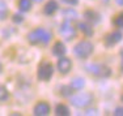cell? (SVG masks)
Returning <instances> with one entry per match:
<instances>
[{"mask_svg": "<svg viewBox=\"0 0 123 116\" xmlns=\"http://www.w3.org/2000/svg\"><path fill=\"white\" fill-rule=\"evenodd\" d=\"M51 38H52L51 31L42 29V28L36 29V30L30 31L28 34V40L31 44H47L51 40Z\"/></svg>", "mask_w": 123, "mask_h": 116, "instance_id": "cell-1", "label": "cell"}, {"mask_svg": "<svg viewBox=\"0 0 123 116\" xmlns=\"http://www.w3.org/2000/svg\"><path fill=\"white\" fill-rule=\"evenodd\" d=\"M93 44L89 40H81L74 47V54L75 56H77L79 59H86L92 55L93 52Z\"/></svg>", "mask_w": 123, "mask_h": 116, "instance_id": "cell-2", "label": "cell"}, {"mask_svg": "<svg viewBox=\"0 0 123 116\" xmlns=\"http://www.w3.org/2000/svg\"><path fill=\"white\" fill-rule=\"evenodd\" d=\"M86 71L89 72V73H92L93 76L96 77H109L111 74V69L109 66L104 65V64H89L85 66Z\"/></svg>", "mask_w": 123, "mask_h": 116, "instance_id": "cell-3", "label": "cell"}, {"mask_svg": "<svg viewBox=\"0 0 123 116\" xmlns=\"http://www.w3.org/2000/svg\"><path fill=\"white\" fill-rule=\"evenodd\" d=\"M93 100V95L89 94V93H80V94H76L75 97L71 98V103L74 104L75 107H79V108H84V107L89 106Z\"/></svg>", "mask_w": 123, "mask_h": 116, "instance_id": "cell-4", "label": "cell"}, {"mask_svg": "<svg viewBox=\"0 0 123 116\" xmlns=\"http://www.w3.org/2000/svg\"><path fill=\"white\" fill-rule=\"evenodd\" d=\"M60 35L63 37L66 40H72L76 37V29L74 25L71 24V21H64L60 25Z\"/></svg>", "mask_w": 123, "mask_h": 116, "instance_id": "cell-5", "label": "cell"}, {"mask_svg": "<svg viewBox=\"0 0 123 116\" xmlns=\"http://www.w3.org/2000/svg\"><path fill=\"white\" fill-rule=\"evenodd\" d=\"M52 73H54V66L50 64V63L45 61L38 68V78L41 81H49L52 77Z\"/></svg>", "mask_w": 123, "mask_h": 116, "instance_id": "cell-6", "label": "cell"}, {"mask_svg": "<svg viewBox=\"0 0 123 116\" xmlns=\"http://www.w3.org/2000/svg\"><path fill=\"white\" fill-rule=\"evenodd\" d=\"M123 38V34L121 31H113V33H110L109 35H106V38H105V44L107 46V47H111V46H115L117 43H119Z\"/></svg>", "mask_w": 123, "mask_h": 116, "instance_id": "cell-7", "label": "cell"}, {"mask_svg": "<svg viewBox=\"0 0 123 116\" xmlns=\"http://www.w3.org/2000/svg\"><path fill=\"white\" fill-rule=\"evenodd\" d=\"M71 68H72L71 59H68V57H60L59 61H58V71H59L60 73L66 74L71 71Z\"/></svg>", "mask_w": 123, "mask_h": 116, "instance_id": "cell-8", "label": "cell"}, {"mask_svg": "<svg viewBox=\"0 0 123 116\" xmlns=\"http://www.w3.org/2000/svg\"><path fill=\"white\" fill-rule=\"evenodd\" d=\"M50 114V106L46 102H39L34 107V115L37 116H46Z\"/></svg>", "mask_w": 123, "mask_h": 116, "instance_id": "cell-9", "label": "cell"}, {"mask_svg": "<svg viewBox=\"0 0 123 116\" xmlns=\"http://www.w3.org/2000/svg\"><path fill=\"white\" fill-rule=\"evenodd\" d=\"M58 8L59 7H58V3L55 0H49L46 3L45 8H43V12H45V14H47V16H51V14H54L58 11Z\"/></svg>", "mask_w": 123, "mask_h": 116, "instance_id": "cell-10", "label": "cell"}, {"mask_svg": "<svg viewBox=\"0 0 123 116\" xmlns=\"http://www.w3.org/2000/svg\"><path fill=\"white\" fill-rule=\"evenodd\" d=\"M77 28H79V30H80L83 34H85L86 37H92L93 35V29L88 22H79Z\"/></svg>", "mask_w": 123, "mask_h": 116, "instance_id": "cell-11", "label": "cell"}, {"mask_svg": "<svg viewBox=\"0 0 123 116\" xmlns=\"http://www.w3.org/2000/svg\"><path fill=\"white\" fill-rule=\"evenodd\" d=\"M66 46L63 44L62 42H56L54 44V47H52V54L55 55V56H58V57H62L64 54H66Z\"/></svg>", "mask_w": 123, "mask_h": 116, "instance_id": "cell-12", "label": "cell"}, {"mask_svg": "<svg viewBox=\"0 0 123 116\" xmlns=\"http://www.w3.org/2000/svg\"><path fill=\"white\" fill-rule=\"evenodd\" d=\"M84 17H85L86 21L92 22V24H98L99 22V14L94 11H86L84 13Z\"/></svg>", "mask_w": 123, "mask_h": 116, "instance_id": "cell-13", "label": "cell"}, {"mask_svg": "<svg viewBox=\"0 0 123 116\" xmlns=\"http://www.w3.org/2000/svg\"><path fill=\"white\" fill-rule=\"evenodd\" d=\"M84 86H85V81H84V78H81V77L74 78L72 82H71V88L74 89V90H81Z\"/></svg>", "mask_w": 123, "mask_h": 116, "instance_id": "cell-14", "label": "cell"}, {"mask_svg": "<svg viewBox=\"0 0 123 116\" xmlns=\"http://www.w3.org/2000/svg\"><path fill=\"white\" fill-rule=\"evenodd\" d=\"M55 114L58 116H68L69 115V108L66 104H58L55 107Z\"/></svg>", "mask_w": 123, "mask_h": 116, "instance_id": "cell-15", "label": "cell"}, {"mask_svg": "<svg viewBox=\"0 0 123 116\" xmlns=\"http://www.w3.org/2000/svg\"><path fill=\"white\" fill-rule=\"evenodd\" d=\"M63 17L66 18V21H75L76 18H77V13L75 12L74 9H66L63 11Z\"/></svg>", "mask_w": 123, "mask_h": 116, "instance_id": "cell-16", "label": "cell"}, {"mask_svg": "<svg viewBox=\"0 0 123 116\" xmlns=\"http://www.w3.org/2000/svg\"><path fill=\"white\" fill-rule=\"evenodd\" d=\"M18 8L21 12H28L31 8V0H18Z\"/></svg>", "mask_w": 123, "mask_h": 116, "instance_id": "cell-17", "label": "cell"}, {"mask_svg": "<svg viewBox=\"0 0 123 116\" xmlns=\"http://www.w3.org/2000/svg\"><path fill=\"white\" fill-rule=\"evenodd\" d=\"M8 14V7L5 4V1L0 0V20H4Z\"/></svg>", "mask_w": 123, "mask_h": 116, "instance_id": "cell-18", "label": "cell"}, {"mask_svg": "<svg viewBox=\"0 0 123 116\" xmlns=\"http://www.w3.org/2000/svg\"><path fill=\"white\" fill-rule=\"evenodd\" d=\"M9 98V93L4 88V86H0V102H5V100Z\"/></svg>", "mask_w": 123, "mask_h": 116, "instance_id": "cell-19", "label": "cell"}, {"mask_svg": "<svg viewBox=\"0 0 123 116\" xmlns=\"http://www.w3.org/2000/svg\"><path fill=\"white\" fill-rule=\"evenodd\" d=\"M114 24H115L117 28L119 29H123V13L118 14V16L115 17V21H114Z\"/></svg>", "mask_w": 123, "mask_h": 116, "instance_id": "cell-20", "label": "cell"}, {"mask_svg": "<svg viewBox=\"0 0 123 116\" xmlns=\"http://www.w3.org/2000/svg\"><path fill=\"white\" fill-rule=\"evenodd\" d=\"M24 21V17L21 16V14H14L13 16V22H16V24H20V22Z\"/></svg>", "mask_w": 123, "mask_h": 116, "instance_id": "cell-21", "label": "cell"}, {"mask_svg": "<svg viewBox=\"0 0 123 116\" xmlns=\"http://www.w3.org/2000/svg\"><path fill=\"white\" fill-rule=\"evenodd\" d=\"M62 90H63V93H62V94H63V95H66V97H67V95H69V94H71V93H72L71 90H74V89H72L71 86H69V88H63Z\"/></svg>", "mask_w": 123, "mask_h": 116, "instance_id": "cell-22", "label": "cell"}, {"mask_svg": "<svg viewBox=\"0 0 123 116\" xmlns=\"http://www.w3.org/2000/svg\"><path fill=\"white\" fill-rule=\"evenodd\" d=\"M63 3H66L68 5H76L79 3V0H63Z\"/></svg>", "mask_w": 123, "mask_h": 116, "instance_id": "cell-23", "label": "cell"}, {"mask_svg": "<svg viewBox=\"0 0 123 116\" xmlns=\"http://www.w3.org/2000/svg\"><path fill=\"white\" fill-rule=\"evenodd\" d=\"M114 115L115 116H123V107H118V108L115 110V112H114Z\"/></svg>", "mask_w": 123, "mask_h": 116, "instance_id": "cell-24", "label": "cell"}, {"mask_svg": "<svg viewBox=\"0 0 123 116\" xmlns=\"http://www.w3.org/2000/svg\"><path fill=\"white\" fill-rule=\"evenodd\" d=\"M86 115H96V110H89V111H86Z\"/></svg>", "mask_w": 123, "mask_h": 116, "instance_id": "cell-25", "label": "cell"}, {"mask_svg": "<svg viewBox=\"0 0 123 116\" xmlns=\"http://www.w3.org/2000/svg\"><path fill=\"white\" fill-rule=\"evenodd\" d=\"M115 1H117L118 5H123V0H115Z\"/></svg>", "mask_w": 123, "mask_h": 116, "instance_id": "cell-26", "label": "cell"}, {"mask_svg": "<svg viewBox=\"0 0 123 116\" xmlns=\"http://www.w3.org/2000/svg\"><path fill=\"white\" fill-rule=\"evenodd\" d=\"M121 55H122V57H123V48H122V51H121Z\"/></svg>", "mask_w": 123, "mask_h": 116, "instance_id": "cell-27", "label": "cell"}, {"mask_svg": "<svg viewBox=\"0 0 123 116\" xmlns=\"http://www.w3.org/2000/svg\"><path fill=\"white\" fill-rule=\"evenodd\" d=\"M34 1H37V3H39V1H42V0H34Z\"/></svg>", "mask_w": 123, "mask_h": 116, "instance_id": "cell-28", "label": "cell"}, {"mask_svg": "<svg viewBox=\"0 0 123 116\" xmlns=\"http://www.w3.org/2000/svg\"><path fill=\"white\" fill-rule=\"evenodd\" d=\"M1 68H3V66H1V64H0V72H1Z\"/></svg>", "mask_w": 123, "mask_h": 116, "instance_id": "cell-29", "label": "cell"}, {"mask_svg": "<svg viewBox=\"0 0 123 116\" xmlns=\"http://www.w3.org/2000/svg\"><path fill=\"white\" fill-rule=\"evenodd\" d=\"M122 102H123V95H122Z\"/></svg>", "mask_w": 123, "mask_h": 116, "instance_id": "cell-30", "label": "cell"}]
</instances>
